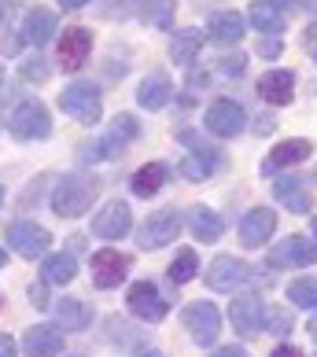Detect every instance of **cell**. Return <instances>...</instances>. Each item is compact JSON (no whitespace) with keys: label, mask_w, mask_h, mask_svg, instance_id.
<instances>
[{"label":"cell","mask_w":317,"mask_h":357,"mask_svg":"<svg viewBox=\"0 0 317 357\" xmlns=\"http://www.w3.org/2000/svg\"><path fill=\"white\" fill-rule=\"evenodd\" d=\"M103 188V181L96 174H63L56 184H52V214L56 218H82L89 214V206L96 203V195Z\"/></svg>","instance_id":"cell-1"},{"label":"cell","mask_w":317,"mask_h":357,"mask_svg":"<svg viewBox=\"0 0 317 357\" xmlns=\"http://www.w3.org/2000/svg\"><path fill=\"white\" fill-rule=\"evenodd\" d=\"M59 111L71 114L82 126H96L103 118V96L92 82H71L59 96Z\"/></svg>","instance_id":"cell-2"},{"label":"cell","mask_w":317,"mask_h":357,"mask_svg":"<svg viewBox=\"0 0 317 357\" xmlns=\"http://www.w3.org/2000/svg\"><path fill=\"white\" fill-rule=\"evenodd\" d=\"M8 129L19 140H48L52 137V114L41 100H22L15 111L8 114Z\"/></svg>","instance_id":"cell-3"},{"label":"cell","mask_w":317,"mask_h":357,"mask_svg":"<svg viewBox=\"0 0 317 357\" xmlns=\"http://www.w3.org/2000/svg\"><path fill=\"white\" fill-rule=\"evenodd\" d=\"M181 321L192 332L196 347H210V342L218 339V332H221V313L214 310V302H192V306H184Z\"/></svg>","instance_id":"cell-4"},{"label":"cell","mask_w":317,"mask_h":357,"mask_svg":"<svg viewBox=\"0 0 317 357\" xmlns=\"http://www.w3.org/2000/svg\"><path fill=\"white\" fill-rule=\"evenodd\" d=\"M177 232H181V214H177V210H158V214H152L137 229V243L144 250H158V247L174 243Z\"/></svg>","instance_id":"cell-5"},{"label":"cell","mask_w":317,"mask_h":357,"mask_svg":"<svg viewBox=\"0 0 317 357\" xmlns=\"http://www.w3.org/2000/svg\"><path fill=\"white\" fill-rule=\"evenodd\" d=\"M8 243L11 250H15L19 258H45L48 255V247H52V236L48 229H41V225H34V221H15L8 229Z\"/></svg>","instance_id":"cell-6"},{"label":"cell","mask_w":317,"mask_h":357,"mask_svg":"<svg viewBox=\"0 0 317 357\" xmlns=\"http://www.w3.org/2000/svg\"><path fill=\"white\" fill-rule=\"evenodd\" d=\"M129 255H122V250H111V247H103L92 255V284H96L100 291H111L126 280V273H129Z\"/></svg>","instance_id":"cell-7"},{"label":"cell","mask_w":317,"mask_h":357,"mask_svg":"<svg viewBox=\"0 0 317 357\" xmlns=\"http://www.w3.org/2000/svg\"><path fill=\"white\" fill-rule=\"evenodd\" d=\"M129 229H133V214L122 199L103 203L100 214H92V236H100V240H122Z\"/></svg>","instance_id":"cell-8"},{"label":"cell","mask_w":317,"mask_h":357,"mask_svg":"<svg viewBox=\"0 0 317 357\" xmlns=\"http://www.w3.org/2000/svg\"><path fill=\"white\" fill-rule=\"evenodd\" d=\"M126 302H129V310H133V317H140V321H163L166 317V298H163V291H158L152 280H137L133 287H129V295H126Z\"/></svg>","instance_id":"cell-9"},{"label":"cell","mask_w":317,"mask_h":357,"mask_svg":"<svg viewBox=\"0 0 317 357\" xmlns=\"http://www.w3.org/2000/svg\"><path fill=\"white\" fill-rule=\"evenodd\" d=\"M317 261V243H310L307 236H288L284 243H277L270 250L266 266L273 269H292V266H314Z\"/></svg>","instance_id":"cell-10"},{"label":"cell","mask_w":317,"mask_h":357,"mask_svg":"<svg viewBox=\"0 0 317 357\" xmlns=\"http://www.w3.org/2000/svg\"><path fill=\"white\" fill-rule=\"evenodd\" d=\"M244 122H247V114H244V107L236 100H214L207 107V129L214 137H240V129H244Z\"/></svg>","instance_id":"cell-11"},{"label":"cell","mask_w":317,"mask_h":357,"mask_svg":"<svg viewBox=\"0 0 317 357\" xmlns=\"http://www.w3.org/2000/svg\"><path fill=\"white\" fill-rule=\"evenodd\" d=\"M89 52H92V33L85 30V26H71V30H63L59 37V67L74 74V70H82L85 67V59H89Z\"/></svg>","instance_id":"cell-12"},{"label":"cell","mask_w":317,"mask_h":357,"mask_svg":"<svg viewBox=\"0 0 317 357\" xmlns=\"http://www.w3.org/2000/svg\"><path fill=\"white\" fill-rule=\"evenodd\" d=\"M247 280H251V269L233 255H218L207 269V287L210 291H233V287H240Z\"/></svg>","instance_id":"cell-13"},{"label":"cell","mask_w":317,"mask_h":357,"mask_svg":"<svg viewBox=\"0 0 317 357\" xmlns=\"http://www.w3.org/2000/svg\"><path fill=\"white\" fill-rule=\"evenodd\" d=\"M56 11H48V8H30L26 11V19L19 26V37H22V45H34V48H45L52 37H56Z\"/></svg>","instance_id":"cell-14"},{"label":"cell","mask_w":317,"mask_h":357,"mask_svg":"<svg viewBox=\"0 0 317 357\" xmlns=\"http://www.w3.org/2000/svg\"><path fill=\"white\" fill-rule=\"evenodd\" d=\"M229 321L240 335H258L262 321H266V302H262L258 295H240L229 306Z\"/></svg>","instance_id":"cell-15"},{"label":"cell","mask_w":317,"mask_h":357,"mask_svg":"<svg viewBox=\"0 0 317 357\" xmlns=\"http://www.w3.org/2000/svg\"><path fill=\"white\" fill-rule=\"evenodd\" d=\"M63 335L67 332L59 324H34L22 335V350L30 357H56V354H63Z\"/></svg>","instance_id":"cell-16"},{"label":"cell","mask_w":317,"mask_h":357,"mask_svg":"<svg viewBox=\"0 0 317 357\" xmlns=\"http://www.w3.org/2000/svg\"><path fill=\"white\" fill-rule=\"evenodd\" d=\"M273 229H277V214L270 206H255V210H247L244 221H240V243L244 247H262V243H270Z\"/></svg>","instance_id":"cell-17"},{"label":"cell","mask_w":317,"mask_h":357,"mask_svg":"<svg viewBox=\"0 0 317 357\" xmlns=\"http://www.w3.org/2000/svg\"><path fill=\"white\" fill-rule=\"evenodd\" d=\"M170 96H174V82H170L166 70H152L137 89V103L144 111H163L170 103Z\"/></svg>","instance_id":"cell-18"},{"label":"cell","mask_w":317,"mask_h":357,"mask_svg":"<svg viewBox=\"0 0 317 357\" xmlns=\"http://www.w3.org/2000/svg\"><path fill=\"white\" fill-rule=\"evenodd\" d=\"M74 276H78L74 250H56V255H45L41 258V280L48 287H63V284H71Z\"/></svg>","instance_id":"cell-19"},{"label":"cell","mask_w":317,"mask_h":357,"mask_svg":"<svg viewBox=\"0 0 317 357\" xmlns=\"http://www.w3.org/2000/svg\"><path fill=\"white\" fill-rule=\"evenodd\" d=\"M292 92H295V74L292 70H270V74H262V82H258V96L266 103H273V107L292 103Z\"/></svg>","instance_id":"cell-20"},{"label":"cell","mask_w":317,"mask_h":357,"mask_svg":"<svg viewBox=\"0 0 317 357\" xmlns=\"http://www.w3.org/2000/svg\"><path fill=\"white\" fill-rule=\"evenodd\" d=\"M52 313H56V324L63 332H85L92 324V310L82 298H56L52 302Z\"/></svg>","instance_id":"cell-21"},{"label":"cell","mask_w":317,"mask_h":357,"mask_svg":"<svg viewBox=\"0 0 317 357\" xmlns=\"http://www.w3.org/2000/svg\"><path fill=\"white\" fill-rule=\"evenodd\" d=\"M310 151H314V144L310 140H299V137L277 144V148L270 151V158L262 162V174H273V169H284V166H299Z\"/></svg>","instance_id":"cell-22"},{"label":"cell","mask_w":317,"mask_h":357,"mask_svg":"<svg viewBox=\"0 0 317 357\" xmlns=\"http://www.w3.org/2000/svg\"><path fill=\"white\" fill-rule=\"evenodd\" d=\"M207 37L214 45H236L244 37V19L236 11H214L207 19Z\"/></svg>","instance_id":"cell-23"},{"label":"cell","mask_w":317,"mask_h":357,"mask_svg":"<svg viewBox=\"0 0 317 357\" xmlns=\"http://www.w3.org/2000/svg\"><path fill=\"white\" fill-rule=\"evenodd\" d=\"M189 229L200 243H214L218 236L226 232V221H221V214L210 206H192L189 210Z\"/></svg>","instance_id":"cell-24"},{"label":"cell","mask_w":317,"mask_h":357,"mask_svg":"<svg viewBox=\"0 0 317 357\" xmlns=\"http://www.w3.org/2000/svg\"><path fill=\"white\" fill-rule=\"evenodd\" d=\"M207 37L200 30H181L174 33V41H170V59L177 63V67H192L196 59H200V48H203Z\"/></svg>","instance_id":"cell-25"},{"label":"cell","mask_w":317,"mask_h":357,"mask_svg":"<svg viewBox=\"0 0 317 357\" xmlns=\"http://www.w3.org/2000/svg\"><path fill=\"white\" fill-rule=\"evenodd\" d=\"M166 177H170V166L166 162H148V166H140L137 174H133V195H140V199H152V195L166 184Z\"/></svg>","instance_id":"cell-26"},{"label":"cell","mask_w":317,"mask_h":357,"mask_svg":"<svg viewBox=\"0 0 317 357\" xmlns=\"http://www.w3.org/2000/svg\"><path fill=\"white\" fill-rule=\"evenodd\" d=\"M218 166H221V151L200 148V151H192V155L181 162V177H189V181H207Z\"/></svg>","instance_id":"cell-27"},{"label":"cell","mask_w":317,"mask_h":357,"mask_svg":"<svg viewBox=\"0 0 317 357\" xmlns=\"http://www.w3.org/2000/svg\"><path fill=\"white\" fill-rule=\"evenodd\" d=\"M251 22H255L258 33L273 37V33L284 30V11L277 8L273 0H255V4H251Z\"/></svg>","instance_id":"cell-28"},{"label":"cell","mask_w":317,"mask_h":357,"mask_svg":"<svg viewBox=\"0 0 317 357\" xmlns=\"http://www.w3.org/2000/svg\"><path fill=\"white\" fill-rule=\"evenodd\" d=\"M118 151H122V140H118L115 133H108V137L85 140L82 148H78V158H82L85 166H92V162H108V158H115Z\"/></svg>","instance_id":"cell-29"},{"label":"cell","mask_w":317,"mask_h":357,"mask_svg":"<svg viewBox=\"0 0 317 357\" xmlns=\"http://www.w3.org/2000/svg\"><path fill=\"white\" fill-rule=\"evenodd\" d=\"M273 192H277V199H281L288 210H292V214H310L314 199H310V192L299 188V181H277Z\"/></svg>","instance_id":"cell-30"},{"label":"cell","mask_w":317,"mask_h":357,"mask_svg":"<svg viewBox=\"0 0 317 357\" xmlns=\"http://www.w3.org/2000/svg\"><path fill=\"white\" fill-rule=\"evenodd\" d=\"M140 19L148 26H155V30H166V26L174 22V0H144Z\"/></svg>","instance_id":"cell-31"},{"label":"cell","mask_w":317,"mask_h":357,"mask_svg":"<svg viewBox=\"0 0 317 357\" xmlns=\"http://www.w3.org/2000/svg\"><path fill=\"white\" fill-rule=\"evenodd\" d=\"M288 298H292V306H299V310H314L317 306V280L314 276L292 280L288 284Z\"/></svg>","instance_id":"cell-32"},{"label":"cell","mask_w":317,"mask_h":357,"mask_svg":"<svg viewBox=\"0 0 317 357\" xmlns=\"http://www.w3.org/2000/svg\"><path fill=\"white\" fill-rule=\"evenodd\" d=\"M196 273H200V258H196V250L184 247L181 255L170 261V280H174V284H189Z\"/></svg>","instance_id":"cell-33"},{"label":"cell","mask_w":317,"mask_h":357,"mask_svg":"<svg viewBox=\"0 0 317 357\" xmlns=\"http://www.w3.org/2000/svg\"><path fill=\"white\" fill-rule=\"evenodd\" d=\"M19 74L26 77V82H37V85H41V82H48V63H45L41 56H34V59H26L22 67H19Z\"/></svg>","instance_id":"cell-34"},{"label":"cell","mask_w":317,"mask_h":357,"mask_svg":"<svg viewBox=\"0 0 317 357\" xmlns=\"http://www.w3.org/2000/svg\"><path fill=\"white\" fill-rule=\"evenodd\" d=\"M111 126H115L111 133H115L118 140H122V144H126V140H133V137L140 133V126H137V118H133V114H118Z\"/></svg>","instance_id":"cell-35"},{"label":"cell","mask_w":317,"mask_h":357,"mask_svg":"<svg viewBox=\"0 0 317 357\" xmlns=\"http://www.w3.org/2000/svg\"><path fill=\"white\" fill-rule=\"evenodd\" d=\"M262 328H270L273 335H284V332H292V317H288L284 310H270L266 321H262Z\"/></svg>","instance_id":"cell-36"},{"label":"cell","mask_w":317,"mask_h":357,"mask_svg":"<svg viewBox=\"0 0 317 357\" xmlns=\"http://www.w3.org/2000/svg\"><path fill=\"white\" fill-rule=\"evenodd\" d=\"M30 302H34L37 310H52V298H48V284L45 280L30 284Z\"/></svg>","instance_id":"cell-37"},{"label":"cell","mask_w":317,"mask_h":357,"mask_svg":"<svg viewBox=\"0 0 317 357\" xmlns=\"http://www.w3.org/2000/svg\"><path fill=\"white\" fill-rule=\"evenodd\" d=\"M244 67H247L244 56H229V59H221V74H226V77H240V74H244Z\"/></svg>","instance_id":"cell-38"},{"label":"cell","mask_w":317,"mask_h":357,"mask_svg":"<svg viewBox=\"0 0 317 357\" xmlns=\"http://www.w3.org/2000/svg\"><path fill=\"white\" fill-rule=\"evenodd\" d=\"M258 56L277 59V56H281V41H273V37H266V41H258Z\"/></svg>","instance_id":"cell-39"},{"label":"cell","mask_w":317,"mask_h":357,"mask_svg":"<svg viewBox=\"0 0 317 357\" xmlns=\"http://www.w3.org/2000/svg\"><path fill=\"white\" fill-rule=\"evenodd\" d=\"M15 339H11V335H0V357H15Z\"/></svg>","instance_id":"cell-40"},{"label":"cell","mask_w":317,"mask_h":357,"mask_svg":"<svg viewBox=\"0 0 317 357\" xmlns=\"http://www.w3.org/2000/svg\"><path fill=\"white\" fill-rule=\"evenodd\" d=\"M210 357H247V350H240V347H221V350H214Z\"/></svg>","instance_id":"cell-41"},{"label":"cell","mask_w":317,"mask_h":357,"mask_svg":"<svg viewBox=\"0 0 317 357\" xmlns=\"http://www.w3.org/2000/svg\"><path fill=\"white\" fill-rule=\"evenodd\" d=\"M270 357H302V350L299 347H277Z\"/></svg>","instance_id":"cell-42"},{"label":"cell","mask_w":317,"mask_h":357,"mask_svg":"<svg viewBox=\"0 0 317 357\" xmlns=\"http://www.w3.org/2000/svg\"><path fill=\"white\" fill-rule=\"evenodd\" d=\"M56 4H59L63 11H78V8H85V4H92V0H56Z\"/></svg>","instance_id":"cell-43"},{"label":"cell","mask_w":317,"mask_h":357,"mask_svg":"<svg viewBox=\"0 0 317 357\" xmlns=\"http://www.w3.org/2000/svg\"><path fill=\"white\" fill-rule=\"evenodd\" d=\"M307 48H310V56L317 59V30H314V26L307 30Z\"/></svg>","instance_id":"cell-44"},{"label":"cell","mask_w":317,"mask_h":357,"mask_svg":"<svg viewBox=\"0 0 317 357\" xmlns=\"http://www.w3.org/2000/svg\"><path fill=\"white\" fill-rule=\"evenodd\" d=\"M273 129H277L273 118H258V133H273Z\"/></svg>","instance_id":"cell-45"},{"label":"cell","mask_w":317,"mask_h":357,"mask_svg":"<svg viewBox=\"0 0 317 357\" xmlns=\"http://www.w3.org/2000/svg\"><path fill=\"white\" fill-rule=\"evenodd\" d=\"M8 11H11V0H0V26H4V19H8Z\"/></svg>","instance_id":"cell-46"},{"label":"cell","mask_w":317,"mask_h":357,"mask_svg":"<svg viewBox=\"0 0 317 357\" xmlns=\"http://www.w3.org/2000/svg\"><path fill=\"white\" fill-rule=\"evenodd\" d=\"M133 357H163V350H137Z\"/></svg>","instance_id":"cell-47"},{"label":"cell","mask_w":317,"mask_h":357,"mask_svg":"<svg viewBox=\"0 0 317 357\" xmlns=\"http://www.w3.org/2000/svg\"><path fill=\"white\" fill-rule=\"evenodd\" d=\"M4 266H8V250L0 247V269H4Z\"/></svg>","instance_id":"cell-48"},{"label":"cell","mask_w":317,"mask_h":357,"mask_svg":"<svg viewBox=\"0 0 317 357\" xmlns=\"http://www.w3.org/2000/svg\"><path fill=\"white\" fill-rule=\"evenodd\" d=\"M307 332H310V335L317 339V317H314V321H310V328H307Z\"/></svg>","instance_id":"cell-49"},{"label":"cell","mask_w":317,"mask_h":357,"mask_svg":"<svg viewBox=\"0 0 317 357\" xmlns=\"http://www.w3.org/2000/svg\"><path fill=\"white\" fill-rule=\"evenodd\" d=\"M0 206H4V184H0Z\"/></svg>","instance_id":"cell-50"},{"label":"cell","mask_w":317,"mask_h":357,"mask_svg":"<svg viewBox=\"0 0 317 357\" xmlns=\"http://www.w3.org/2000/svg\"><path fill=\"white\" fill-rule=\"evenodd\" d=\"M0 85H4V67H0Z\"/></svg>","instance_id":"cell-51"},{"label":"cell","mask_w":317,"mask_h":357,"mask_svg":"<svg viewBox=\"0 0 317 357\" xmlns=\"http://www.w3.org/2000/svg\"><path fill=\"white\" fill-rule=\"evenodd\" d=\"M314 236H317V218H314Z\"/></svg>","instance_id":"cell-52"},{"label":"cell","mask_w":317,"mask_h":357,"mask_svg":"<svg viewBox=\"0 0 317 357\" xmlns=\"http://www.w3.org/2000/svg\"><path fill=\"white\" fill-rule=\"evenodd\" d=\"M284 4H295V0H284Z\"/></svg>","instance_id":"cell-53"},{"label":"cell","mask_w":317,"mask_h":357,"mask_svg":"<svg viewBox=\"0 0 317 357\" xmlns=\"http://www.w3.org/2000/svg\"><path fill=\"white\" fill-rule=\"evenodd\" d=\"M71 357H82V354H71Z\"/></svg>","instance_id":"cell-54"},{"label":"cell","mask_w":317,"mask_h":357,"mask_svg":"<svg viewBox=\"0 0 317 357\" xmlns=\"http://www.w3.org/2000/svg\"><path fill=\"white\" fill-rule=\"evenodd\" d=\"M0 306H4V302H0Z\"/></svg>","instance_id":"cell-55"},{"label":"cell","mask_w":317,"mask_h":357,"mask_svg":"<svg viewBox=\"0 0 317 357\" xmlns=\"http://www.w3.org/2000/svg\"><path fill=\"white\" fill-rule=\"evenodd\" d=\"M314 30H317V26H314Z\"/></svg>","instance_id":"cell-56"}]
</instances>
